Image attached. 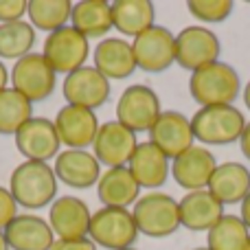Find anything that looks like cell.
Masks as SVG:
<instances>
[{
    "mask_svg": "<svg viewBox=\"0 0 250 250\" xmlns=\"http://www.w3.org/2000/svg\"><path fill=\"white\" fill-rule=\"evenodd\" d=\"M9 191L18 207L38 211L57 200V176L48 163L24 160L9 176Z\"/></svg>",
    "mask_w": 250,
    "mask_h": 250,
    "instance_id": "obj_1",
    "label": "cell"
},
{
    "mask_svg": "<svg viewBox=\"0 0 250 250\" xmlns=\"http://www.w3.org/2000/svg\"><path fill=\"white\" fill-rule=\"evenodd\" d=\"M242 92V79L237 70L224 62H213L189 77V95L200 108L207 105H233Z\"/></svg>",
    "mask_w": 250,
    "mask_h": 250,
    "instance_id": "obj_2",
    "label": "cell"
},
{
    "mask_svg": "<svg viewBox=\"0 0 250 250\" xmlns=\"http://www.w3.org/2000/svg\"><path fill=\"white\" fill-rule=\"evenodd\" d=\"M132 215L141 235L151 239H163L180 229V208L178 200L163 191H147L132 207Z\"/></svg>",
    "mask_w": 250,
    "mask_h": 250,
    "instance_id": "obj_3",
    "label": "cell"
},
{
    "mask_svg": "<svg viewBox=\"0 0 250 250\" xmlns=\"http://www.w3.org/2000/svg\"><path fill=\"white\" fill-rule=\"evenodd\" d=\"M191 127L204 145H230L242 136L246 117L235 105H207L191 117Z\"/></svg>",
    "mask_w": 250,
    "mask_h": 250,
    "instance_id": "obj_4",
    "label": "cell"
},
{
    "mask_svg": "<svg viewBox=\"0 0 250 250\" xmlns=\"http://www.w3.org/2000/svg\"><path fill=\"white\" fill-rule=\"evenodd\" d=\"M42 55L46 57V62L53 66L57 75L66 77L86 66L88 57H90V40L70 24L62 26L46 35Z\"/></svg>",
    "mask_w": 250,
    "mask_h": 250,
    "instance_id": "obj_5",
    "label": "cell"
},
{
    "mask_svg": "<svg viewBox=\"0 0 250 250\" xmlns=\"http://www.w3.org/2000/svg\"><path fill=\"white\" fill-rule=\"evenodd\" d=\"M88 237L97 246L105 250L132 248V244L138 239V229H136L132 211L129 208L101 207L99 211L92 213Z\"/></svg>",
    "mask_w": 250,
    "mask_h": 250,
    "instance_id": "obj_6",
    "label": "cell"
},
{
    "mask_svg": "<svg viewBox=\"0 0 250 250\" xmlns=\"http://www.w3.org/2000/svg\"><path fill=\"white\" fill-rule=\"evenodd\" d=\"M160 114H163V108H160L158 95L154 88L145 86V83L127 86L117 101V121L132 129L134 134H149Z\"/></svg>",
    "mask_w": 250,
    "mask_h": 250,
    "instance_id": "obj_7",
    "label": "cell"
},
{
    "mask_svg": "<svg viewBox=\"0 0 250 250\" xmlns=\"http://www.w3.org/2000/svg\"><path fill=\"white\" fill-rule=\"evenodd\" d=\"M57 73L42 53H29L11 68V88L24 95L31 104L44 101L55 92Z\"/></svg>",
    "mask_w": 250,
    "mask_h": 250,
    "instance_id": "obj_8",
    "label": "cell"
},
{
    "mask_svg": "<svg viewBox=\"0 0 250 250\" xmlns=\"http://www.w3.org/2000/svg\"><path fill=\"white\" fill-rule=\"evenodd\" d=\"M220 38L207 26L191 24L176 35V64L191 73L220 62Z\"/></svg>",
    "mask_w": 250,
    "mask_h": 250,
    "instance_id": "obj_9",
    "label": "cell"
},
{
    "mask_svg": "<svg viewBox=\"0 0 250 250\" xmlns=\"http://www.w3.org/2000/svg\"><path fill=\"white\" fill-rule=\"evenodd\" d=\"M136 68L145 73H163L176 64V35L167 26L154 24L132 40Z\"/></svg>",
    "mask_w": 250,
    "mask_h": 250,
    "instance_id": "obj_10",
    "label": "cell"
},
{
    "mask_svg": "<svg viewBox=\"0 0 250 250\" xmlns=\"http://www.w3.org/2000/svg\"><path fill=\"white\" fill-rule=\"evenodd\" d=\"M110 90H112L110 79H105L95 66H83L66 75L62 83V92L70 105L88 108L92 112L110 99Z\"/></svg>",
    "mask_w": 250,
    "mask_h": 250,
    "instance_id": "obj_11",
    "label": "cell"
},
{
    "mask_svg": "<svg viewBox=\"0 0 250 250\" xmlns=\"http://www.w3.org/2000/svg\"><path fill=\"white\" fill-rule=\"evenodd\" d=\"M16 147L24 160L33 163H48L51 158L60 156V134L51 119L33 117L31 121L22 125V129L16 134Z\"/></svg>",
    "mask_w": 250,
    "mask_h": 250,
    "instance_id": "obj_12",
    "label": "cell"
},
{
    "mask_svg": "<svg viewBox=\"0 0 250 250\" xmlns=\"http://www.w3.org/2000/svg\"><path fill=\"white\" fill-rule=\"evenodd\" d=\"M138 147V138L132 129L114 121L101 123L99 134L92 143V154L104 167H127L134 149Z\"/></svg>",
    "mask_w": 250,
    "mask_h": 250,
    "instance_id": "obj_13",
    "label": "cell"
},
{
    "mask_svg": "<svg viewBox=\"0 0 250 250\" xmlns=\"http://www.w3.org/2000/svg\"><path fill=\"white\" fill-rule=\"evenodd\" d=\"M53 123H55L60 141L62 145H66V149H88V147H92L101 127L99 119L92 110L70 104L57 110Z\"/></svg>",
    "mask_w": 250,
    "mask_h": 250,
    "instance_id": "obj_14",
    "label": "cell"
},
{
    "mask_svg": "<svg viewBox=\"0 0 250 250\" xmlns=\"http://www.w3.org/2000/svg\"><path fill=\"white\" fill-rule=\"evenodd\" d=\"M193 127H191V119H187L182 112L176 110H165L149 129V143H154L169 160L178 158L185 154L187 149L195 145Z\"/></svg>",
    "mask_w": 250,
    "mask_h": 250,
    "instance_id": "obj_15",
    "label": "cell"
},
{
    "mask_svg": "<svg viewBox=\"0 0 250 250\" xmlns=\"http://www.w3.org/2000/svg\"><path fill=\"white\" fill-rule=\"evenodd\" d=\"M92 213L82 198L62 195L51 204L48 224L57 239H79L88 237Z\"/></svg>",
    "mask_w": 250,
    "mask_h": 250,
    "instance_id": "obj_16",
    "label": "cell"
},
{
    "mask_svg": "<svg viewBox=\"0 0 250 250\" xmlns=\"http://www.w3.org/2000/svg\"><path fill=\"white\" fill-rule=\"evenodd\" d=\"M217 169V160L213 151H208L202 145H193L171 160V176L182 189L189 191H202L211 182L213 171Z\"/></svg>",
    "mask_w": 250,
    "mask_h": 250,
    "instance_id": "obj_17",
    "label": "cell"
},
{
    "mask_svg": "<svg viewBox=\"0 0 250 250\" xmlns=\"http://www.w3.org/2000/svg\"><path fill=\"white\" fill-rule=\"evenodd\" d=\"M55 176L60 182L73 189H90L97 187L101 178V163L88 149H64L55 158Z\"/></svg>",
    "mask_w": 250,
    "mask_h": 250,
    "instance_id": "obj_18",
    "label": "cell"
},
{
    "mask_svg": "<svg viewBox=\"0 0 250 250\" xmlns=\"http://www.w3.org/2000/svg\"><path fill=\"white\" fill-rule=\"evenodd\" d=\"M2 233L11 250H51L57 239L48 220L33 213H18Z\"/></svg>",
    "mask_w": 250,
    "mask_h": 250,
    "instance_id": "obj_19",
    "label": "cell"
},
{
    "mask_svg": "<svg viewBox=\"0 0 250 250\" xmlns=\"http://www.w3.org/2000/svg\"><path fill=\"white\" fill-rule=\"evenodd\" d=\"M95 68L110 82H121L134 75L136 70V60H134L132 42L123 38H104L95 46L92 53Z\"/></svg>",
    "mask_w": 250,
    "mask_h": 250,
    "instance_id": "obj_20",
    "label": "cell"
},
{
    "mask_svg": "<svg viewBox=\"0 0 250 250\" xmlns=\"http://www.w3.org/2000/svg\"><path fill=\"white\" fill-rule=\"evenodd\" d=\"M178 208H180V226L193 233L200 230L208 233L224 217V204L208 189L189 191L182 200H178Z\"/></svg>",
    "mask_w": 250,
    "mask_h": 250,
    "instance_id": "obj_21",
    "label": "cell"
},
{
    "mask_svg": "<svg viewBox=\"0 0 250 250\" xmlns=\"http://www.w3.org/2000/svg\"><path fill=\"white\" fill-rule=\"evenodd\" d=\"M127 167L136 178L138 187L149 191H158V187H163L171 176V160L149 141L138 143Z\"/></svg>",
    "mask_w": 250,
    "mask_h": 250,
    "instance_id": "obj_22",
    "label": "cell"
},
{
    "mask_svg": "<svg viewBox=\"0 0 250 250\" xmlns=\"http://www.w3.org/2000/svg\"><path fill=\"white\" fill-rule=\"evenodd\" d=\"M97 195L104 207L129 208L141 198V187L129 167H112L101 173L97 182Z\"/></svg>",
    "mask_w": 250,
    "mask_h": 250,
    "instance_id": "obj_23",
    "label": "cell"
},
{
    "mask_svg": "<svg viewBox=\"0 0 250 250\" xmlns=\"http://www.w3.org/2000/svg\"><path fill=\"white\" fill-rule=\"evenodd\" d=\"M222 204H242L250 193V169L242 163H222L213 171L207 187Z\"/></svg>",
    "mask_w": 250,
    "mask_h": 250,
    "instance_id": "obj_24",
    "label": "cell"
},
{
    "mask_svg": "<svg viewBox=\"0 0 250 250\" xmlns=\"http://www.w3.org/2000/svg\"><path fill=\"white\" fill-rule=\"evenodd\" d=\"M112 4V24L121 35L138 38L154 26L156 7L149 0H117Z\"/></svg>",
    "mask_w": 250,
    "mask_h": 250,
    "instance_id": "obj_25",
    "label": "cell"
},
{
    "mask_svg": "<svg viewBox=\"0 0 250 250\" xmlns=\"http://www.w3.org/2000/svg\"><path fill=\"white\" fill-rule=\"evenodd\" d=\"M70 26L77 29L82 35L90 38H104L112 24V4L105 0H79L73 4Z\"/></svg>",
    "mask_w": 250,
    "mask_h": 250,
    "instance_id": "obj_26",
    "label": "cell"
},
{
    "mask_svg": "<svg viewBox=\"0 0 250 250\" xmlns=\"http://www.w3.org/2000/svg\"><path fill=\"white\" fill-rule=\"evenodd\" d=\"M73 4L70 0H31L26 16L35 31H53L68 26L70 16H73Z\"/></svg>",
    "mask_w": 250,
    "mask_h": 250,
    "instance_id": "obj_27",
    "label": "cell"
},
{
    "mask_svg": "<svg viewBox=\"0 0 250 250\" xmlns=\"http://www.w3.org/2000/svg\"><path fill=\"white\" fill-rule=\"evenodd\" d=\"M33 119V104L13 90L11 86L0 92V134L16 136L22 129V125Z\"/></svg>",
    "mask_w": 250,
    "mask_h": 250,
    "instance_id": "obj_28",
    "label": "cell"
},
{
    "mask_svg": "<svg viewBox=\"0 0 250 250\" xmlns=\"http://www.w3.org/2000/svg\"><path fill=\"white\" fill-rule=\"evenodd\" d=\"M250 239V230L239 215H226L207 233L208 250H244Z\"/></svg>",
    "mask_w": 250,
    "mask_h": 250,
    "instance_id": "obj_29",
    "label": "cell"
},
{
    "mask_svg": "<svg viewBox=\"0 0 250 250\" xmlns=\"http://www.w3.org/2000/svg\"><path fill=\"white\" fill-rule=\"evenodd\" d=\"M35 44V29L31 22H9L0 24V60H22L24 55L33 53Z\"/></svg>",
    "mask_w": 250,
    "mask_h": 250,
    "instance_id": "obj_30",
    "label": "cell"
},
{
    "mask_svg": "<svg viewBox=\"0 0 250 250\" xmlns=\"http://www.w3.org/2000/svg\"><path fill=\"white\" fill-rule=\"evenodd\" d=\"M187 9L200 22L215 24V22H224L233 13L235 2L233 0H189Z\"/></svg>",
    "mask_w": 250,
    "mask_h": 250,
    "instance_id": "obj_31",
    "label": "cell"
},
{
    "mask_svg": "<svg viewBox=\"0 0 250 250\" xmlns=\"http://www.w3.org/2000/svg\"><path fill=\"white\" fill-rule=\"evenodd\" d=\"M29 2L26 0H0V24L20 22L26 16Z\"/></svg>",
    "mask_w": 250,
    "mask_h": 250,
    "instance_id": "obj_32",
    "label": "cell"
},
{
    "mask_svg": "<svg viewBox=\"0 0 250 250\" xmlns=\"http://www.w3.org/2000/svg\"><path fill=\"white\" fill-rule=\"evenodd\" d=\"M18 215V202L13 200L9 187H0V230H4Z\"/></svg>",
    "mask_w": 250,
    "mask_h": 250,
    "instance_id": "obj_33",
    "label": "cell"
},
{
    "mask_svg": "<svg viewBox=\"0 0 250 250\" xmlns=\"http://www.w3.org/2000/svg\"><path fill=\"white\" fill-rule=\"evenodd\" d=\"M51 250H97V244L90 237L79 239H55Z\"/></svg>",
    "mask_w": 250,
    "mask_h": 250,
    "instance_id": "obj_34",
    "label": "cell"
},
{
    "mask_svg": "<svg viewBox=\"0 0 250 250\" xmlns=\"http://www.w3.org/2000/svg\"><path fill=\"white\" fill-rule=\"evenodd\" d=\"M239 149L250 160V121H246V127H244L242 136H239Z\"/></svg>",
    "mask_w": 250,
    "mask_h": 250,
    "instance_id": "obj_35",
    "label": "cell"
},
{
    "mask_svg": "<svg viewBox=\"0 0 250 250\" xmlns=\"http://www.w3.org/2000/svg\"><path fill=\"white\" fill-rule=\"evenodd\" d=\"M239 217H242L244 224H246L248 230H250V193L244 198V202L239 204Z\"/></svg>",
    "mask_w": 250,
    "mask_h": 250,
    "instance_id": "obj_36",
    "label": "cell"
},
{
    "mask_svg": "<svg viewBox=\"0 0 250 250\" xmlns=\"http://www.w3.org/2000/svg\"><path fill=\"white\" fill-rule=\"evenodd\" d=\"M9 83H11V73H9L7 66L2 64V60H0V92L7 90Z\"/></svg>",
    "mask_w": 250,
    "mask_h": 250,
    "instance_id": "obj_37",
    "label": "cell"
},
{
    "mask_svg": "<svg viewBox=\"0 0 250 250\" xmlns=\"http://www.w3.org/2000/svg\"><path fill=\"white\" fill-rule=\"evenodd\" d=\"M244 104H246V108L250 110V82L246 83V88H244Z\"/></svg>",
    "mask_w": 250,
    "mask_h": 250,
    "instance_id": "obj_38",
    "label": "cell"
},
{
    "mask_svg": "<svg viewBox=\"0 0 250 250\" xmlns=\"http://www.w3.org/2000/svg\"><path fill=\"white\" fill-rule=\"evenodd\" d=\"M0 250H11V248H9V244H7V239H4L2 230H0Z\"/></svg>",
    "mask_w": 250,
    "mask_h": 250,
    "instance_id": "obj_39",
    "label": "cell"
},
{
    "mask_svg": "<svg viewBox=\"0 0 250 250\" xmlns=\"http://www.w3.org/2000/svg\"><path fill=\"white\" fill-rule=\"evenodd\" d=\"M244 250H250V239H248V244H246V248H244Z\"/></svg>",
    "mask_w": 250,
    "mask_h": 250,
    "instance_id": "obj_40",
    "label": "cell"
},
{
    "mask_svg": "<svg viewBox=\"0 0 250 250\" xmlns=\"http://www.w3.org/2000/svg\"><path fill=\"white\" fill-rule=\"evenodd\" d=\"M193 250H208V248H193Z\"/></svg>",
    "mask_w": 250,
    "mask_h": 250,
    "instance_id": "obj_41",
    "label": "cell"
},
{
    "mask_svg": "<svg viewBox=\"0 0 250 250\" xmlns=\"http://www.w3.org/2000/svg\"><path fill=\"white\" fill-rule=\"evenodd\" d=\"M125 250H136V248H125Z\"/></svg>",
    "mask_w": 250,
    "mask_h": 250,
    "instance_id": "obj_42",
    "label": "cell"
}]
</instances>
